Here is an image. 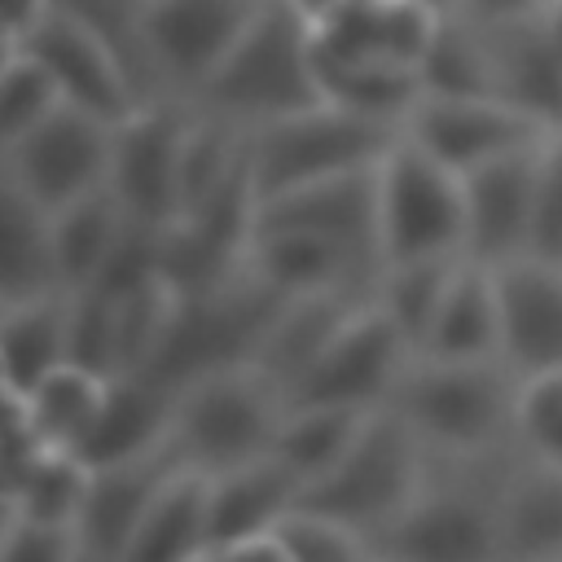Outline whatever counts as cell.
<instances>
[{
  "label": "cell",
  "mask_w": 562,
  "mask_h": 562,
  "mask_svg": "<svg viewBox=\"0 0 562 562\" xmlns=\"http://www.w3.org/2000/svg\"><path fill=\"white\" fill-rule=\"evenodd\" d=\"M391 404L435 457H496L518 448V378L505 360L413 356Z\"/></svg>",
  "instance_id": "6da1fadb"
},
{
  "label": "cell",
  "mask_w": 562,
  "mask_h": 562,
  "mask_svg": "<svg viewBox=\"0 0 562 562\" xmlns=\"http://www.w3.org/2000/svg\"><path fill=\"white\" fill-rule=\"evenodd\" d=\"M316 101L325 97L316 79L312 26L285 0H268L263 13L250 22V31L233 44V53L215 66V75L184 105L224 114L255 132Z\"/></svg>",
  "instance_id": "7a4b0ae2"
},
{
  "label": "cell",
  "mask_w": 562,
  "mask_h": 562,
  "mask_svg": "<svg viewBox=\"0 0 562 562\" xmlns=\"http://www.w3.org/2000/svg\"><path fill=\"white\" fill-rule=\"evenodd\" d=\"M518 448L496 457H435L422 496L378 536V558L470 562L501 558L496 496Z\"/></svg>",
  "instance_id": "3957f363"
},
{
  "label": "cell",
  "mask_w": 562,
  "mask_h": 562,
  "mask_svg": "<svg viewBox=\"0 0 562 562\" xmlns=\"http://www.w3.org/2000/svg\"><path fill=\"white\" fill-rule=\"evenodd\" d=\"M290 395L259 364L233 360L176 386V443L189 465L220 474L277 448Z\"/></svg>",
  "instance_id": "277c9868"
},
{
  "label": "cell",
  "mask_w": 562,
  "mask_h": 562,
  "mask_svg": "<svg viewBox=\"0 0 562 562\" xmlns=\"http://www.w3.org/2000/svg\"><path fill=\"white\" fill-rule=\"evenodd\" d=\"M430 465L435 452L426 448V439L408 426V417L395 404H382L364 422L347 457L325 479H316L299 501L360 527L378 549V536L422 496Z\"/></svg>",
  "instance_id": "5b68a950"
},
{
  "label": "cell",
  "mask_w": 562,
  "mask_h": 562,
  "mask_svg": "<svg viewBox=\"0 0 562 562\" xmlns=\"http://www.w3.org/2000/svg\"><path fill=\"white\" fill-rule=\"evenodd\" d=\"M400 127L364 119L347 105L316 101L307 110H294L285 119H272L250 132V189L255 206L263 198L290 193L299 184L334 180L347 171L378 167L382 154L395 145Z\"/></svg>",
  "instance_id": "8992f818"
},
{
  "label": "cell",
  "mask_w": 562,
  "mask_h": 562,
  "mask_svg": "<svg viewBox=\"0 0 562 562\" xmlns=\"http://www.w3.org/2000/svg\"><path fill=\"white\" fill-rule=\"evenodd\" d=\"M378 255L382 263L465 255V176L404 132L378 162Z\"/></svg>",
  "instance_id": "52a82bcc"
},
{
  "label": "cell",
  "mask_w": 562,
  "mask_h": 562,
  "mask_svg": "<svg viewBox=\"0 0 562 562\" xmlns=\"http://www.w3.org/2000/svg\"><path fill=\"white\" fill-rule=\"evenodd\" d=\"M268 0H140V61L154 97L193 101Z\"/></svg>",
  "instance_id": "ba28073f"
},
{
  "label": "cell",
  "mask_w": 562,
  "mask_h": 562,
  "mask_svg": "<svg viewBox=\"0 0 562 562\" xmlns=\"http://www.w3.org/2000/svg\"><path fill=\"white\" fill-rule=\"evenodd\" d=\"M110 149L114 123L66 101L44 123L0 145V176L44 211H57L110 184Z\"/></svg>",
  "instance_id": "9c48e42d"
},
{
  "label": "cell",
  "mask_w": 562,
  "mask_h": 562,
  "mask_svg": "<svg viewBox=\"0 0 562 562\" xmlns=\"http://www.w3.org/2000/svg\"><path fill=\"white\" fill-rule=\"evenodd\" d=\"M413 356V342L369 294L347 316V325L325 342V351L307 364V373L290 386V404L382 408L395 400Z\"/></svg>",
  "instance_id": "30bf717a"
},
{
  "label": "cell",
  "mask_w": 562,
  "mask_h": 562,
  "mask_svg": "<svg viewBox=\"0 0 562 562\" xmlns=\"http://www.w3.org/2000/svg\"><path fill=\"white\" fill-rule=\"evenodd\" d=\"M184 101L154 97L114 123L110 193L127 220L167 228L180 220V149H184Z\"/></svg>",
  "instance_id": "8fae6325"
},
{
  "label": "cell",
  "mask_w": 562,
  "mask_h": 562,
  "mask_svg": "<svg viewBox=\"0 0 562 562\" xmlns=\"http://www.w3.org/2000/svg\"><path fill=\"white\" fill-rule=\"evenodd\" d=\"M404 136L465 176L501 154L540 145L544 136H553V127H544L536 114H527L522 105H514L505 97L422 92L404 119Z\"/></svg>",
  "instance_id": "7c38bea8"
},
{
  "label": "cell",
  "mask_w": 562,
  "mask_h": 562,
  "mask_svg": "<svg viewBox=\"0 0 562 562\" xmlns=\"http://www.w3.org/2000/svg\"><path fill=\"white\" fill-rule=\"evenodd\" d=\"M18 48H31L35 57H44V66L57 75L66 101H75L110 123L127 119L136 105L149 101L136 66L123 57V48L105 31H97L92 22H83L79 13L61 9V4Z\"/></svg>",
  "instance_id": "4fadbf2b"
},
{
  "label": "cell",
  "mask_w": 562,
  "mask_h": 562,
  "mask_svg": "<svg viewBox=\"0 0 562 562\" xmlns=\"http://www.w3.org/2000/svg\"><path fill=\"white\" fill-rule=\"evenodd\" d=\"M312 26V48L321 61L382 66L422 75L435 35L443 26V4L435 0H360Z\"/></svg>",
  "instance_id": "5bb4252c"
},
{
  "label": "cell",
  "mask_w": 562,
  "mask_h": 562,
  "mask_svg": "<svg viewBox=\"0 0 562 562\" xmlns=\"http://www.w3.org/2000/svg\"><path fill=\"white\" fill-rule=\"evenodd\" d=\"M544 140L465 171V255L470 259L496 268L527 255Z\"/></svg>",
  "instance_id": "9a60e30c"
},
{
  "label": "cell",
  "mask_w": 562,
  "mask_h": 562,
  "mask_svg": "<svg viewBox=\"0 0 562 562\" xmlns=\"http://www.w3.org/2000/svg\"><path fill=\"white\" fill-rule=\"evenodd\" d=\"M501 294V360L509 373L536 378L562 369V263L518 255L496 263Z\"/></svg>",
  "instance_id": "2e32d148"
},
{
  "label": "cell",
  "mask_w": 562,
  "mask_h": 562,
  "mask_svg": "<svg viewBox=\"0 0 562 562\" xmlns=\"http://www.w3.org/2000/svg\"><path fill=\"white\" fill-rule=\"evenodd\" d=\"M246 263L259 285H268L277 299L321 290H373L382 272L378 255L303 228H255Z\"/></svg>",
  "instance_id": "e0dca14e"
},
{
  "label": "cell",
  "mask_w": 562,
  "mask_h": 562,
  "mask_svg": "<svg viewBox=\"0 0 562 562\" xmlns=\"http://www.w3.org/2000/svg\"><path fill=\"white\" fill-rule=\"evenodd\" d=\"M180 465H189V461H184L176 439L154 448V452H140V457L92 465L88 501L79 514L83 562H105V558L127 562V544L136 536V522L145 518V509H149L154 492L167 483V474Z\"/></svg>",
  "instance_id": "ac0fdd59"
},
{
  "label": "cell",
  "mask_w": 562,
  "mask_h": 562,
  "mask_svg": "<svg viewBox=\"0 0 562 562\" xmlns=\"http://www.w3.org/2000/svg\"><path fill=\"white\" fill-rule=\"evenodd\" d=\"M255 228H303L378 255V167L263 198L255 206Z\"/></svg>",
  "instance_id": "d6986e66"
},
{
  "label": "cell",
  "mask_w": 562,
  "mask_h": 562,
  "mask_svg": "<svg viewBox=\"0 0 562 562\" xmlns=\"http://www.w3.org/2000/svg\"><path fill=\"white\" fill-rule=\"evenodd\" d=\"M176 439V386L158 373H114L83 457L92 465L154 452Z\"/></svg>",
  "instance_id": "ffe728a7"
},
{
  "label": "cell",
  "mask_w": 562,
  "mask_h": 562,
  "mask_svg": "<svg viewBox=\"0 0 562 562\" xmlns=\"http://www.w3.org/2000/svg\"><path fill=\"white\" fill-rule=\"evenodd\" d=\"M373 290H321V294H294L281 299L268 329L255 342L250 364H259L277 386H290L307 373V364L325 351V342L347 325V316L369 299Z\"/></svg>",
  "instance_id": "44dd1931"
},
{
  "label": "cell",
  "mask_w": 562,
  "mask_h": 562,
  "mask_svg": "<svg viewBox=\"0 0 562 562\" xmlns=\"http://www.w3.org/2000/svg\"><path fill=\"white\" fill-rule=\"evenodd\" d=\"M303 483L285 470L277 452H263L255 461L228 465L211 474V549L206 558H220L228 544L272 531L290 505H299Z\"/></svg>",
  "instance_id": "7402d4cb"
},
{
  "label": "cell",
  "mask_w": 562,
  "mask_h": 562,
  "mask_svg": "<svg viewBox=\"0 0 562 562\" xmlns=\"http://www.w3.org/2000/svg\"><path fill=\"white\" fill-rule=\"evenodd\" d=\"M496 527L501 558L562 562V465L518 448L496 496Z\"/></svg>",
  "instance_id": "603a6c76"
},
{
  "label": "cell",
  "mask_w": 562,
  "mask_h": 562,
  "mask_svg": "<svg viewBox=\"0 0 562 562\" xmlns=\"http://www.w3.org/2000/svg\"><path fill=\"white\" fill-rule=\"evenodd\" d=\"M417 356L435 360H501V294L496 268L479 259H461L448 294L417 347Z\"/></svg>",
  "instance_id": "cb8c5ba5"
},
{
  "label": "cell",
  "mask_w": 562,
  "mask_h": 562,
  "mask_svg": "<svg viewBox=\"0 0 562 562\" xmlns=\"http://www.w3.org/2000/svg\"><path fill=\"white\" fill-rule=\"evenodd\" d=\"M70 360V290H44L0 303V382L26 395Z\"/></svg>",
  "instance_id": "d4e9b609"
},
{
  "label": "cell",
  "mask_w": 562,
  "mask_h": 562,
  "mask_svg": "<svg viewBox=\"0 0 562 562\" xmlns=\"http://www.w3.org/2000/svg\"><path fill=\"white\" fill-rule=\"evenodd\" d=\"M211 549V474L198 465H180L154 492L136 536L127 544V562H189Z\"/></svg>",
  "instance_id": "484cf974"
},
{
  "label": "cell",
  "mask_w": 562,
  "mask_h": 562,
  "mask_svg": "<svg viewBox=\"0 0 562 562\" xmlns=\"http://www.w3.org/2000/svg\"><path fill=\"white\" fill-rule=\"evenodd\" d=\"M48 224H53V259H57L61 290L101 285L110 259L119 255V246L132 228V220L119 206V198L110 193V184L48 211Z\"/></svg>",
  "instance_id": "4316f807"
},
{
  "label": "cell",
  "mask_w": 562,
  "mask_h": 562,
  "mask_svg": "<svg viewBox=\"0 0 562 562\" xmlns=\"http://www.w3.org/2000/svg\"><path fill=\"white\" fill-rule=\"evenodd\" d=\"M378 408H347V404H290L281 435H277V457L285 461V470L303 483V492L325 479L347 448L356 443V435L364 430V422Z\"/></svg>",
  "instance_id": "83f0119b"
},
{
  "label": "cell",
  "mask_w": 562,
  "mask_h": 562,
  "mask_svg": "<svg viewBox=\"0 0 562 562\" xmlns=\"http://www.w3.org/2000/svg\"><path fill=\"white\" fill-rule=\"evenodd\" d=\"M4 224H0V303L31 299L44 290H61L57 259H53V224L40 202L4 184L0 193Z\"/></svg>",
  "instance_id": "f1b7e54d"
},
{
  "label": "cell",
  "mask_w": 562,
  "mask_h": 562,
  "mask_svg": "<svg viewBox=\"0 0 562 562\" xmlns=\"http://www.w3.org/2000/svg\"><path fill=\"white\" fill-rule=\"evenodd\" d=\"M110 378L114 373H101V369H88L79 360H66L57 364L48 378H40L22 400L31 408V422L35 430L53 443V448H83V439L92 435L97 417H101V404L110 395ZM18 395V391H9Z\"/></svg>",
  "instance_id": "f546056e"
},
{
  "label": "cell",
  "mask_w": 562,
  "mask_h": 562,
  "mask_svg": "<svg viewBox=\"0 0 562 562\" xmlns=\"http://www.w3.org/2000/svg\"><path fill=\"white\" fill-rule=\"evenodd\" d=\"M465 255L457 259H404V263H382L378 281H373V303L400 325V334L413 342V351L422 347L443 294H448V281L457 272Z\"/></svg>",
  "instance_id": "4dcf8cb0"
},
{
  "label": "cell",
  "mask_w": 562,
  "mask_h": 562,
  "mask_svg": "<svg viewBox=\"0 0 562 562\" xmlns=\"http://www.w3.org/2000/svg\"><path fill=\"white\" fill-rule=\"evenodd\" d=\"M88 483H92V461L83 452H75V448H48L26 470V479L18 487H0V496H9L26 518L61 522V527H75L79 531Z\"/></svg>",
  "instance_id": "1f68e13d"
},
{
  "label": "cell",
  "mask_w": 562,
  "mask_h": 562,
  "mask_svg": "<svg viewBox=\"0 0 562 562\" xmlns=\"http://www.w3.org/2000/svg\"><path fill=\"white\" fill-rule=\"evenodd\" d=\"M57 105H66V92L57 75L35 57L31 48H4L0 61V145L44 123Z\"/></svg>",
  "instance_id": "d6a6232c"
},
{
  "label": "cell",
  "mask_w": 562,
  "mask_h": 562,
  "mask_svg": "<svg viewBox=\"0 0 562 562\" xmlns=\"http://www.w3.org/2000/svg\"><path fill=\"white\" fill-rule=\"evenodd\" d=\"M277 536H281L290 562H360V558H378L373 540L360 527H351L338 514L316 509L307 501H299V505H290L281 514Z\"/></svg>",
  "instance_id": "836d02e7"
},
{
  "label": "cell",
  "mask_w": 562,
  "mask_h": 562,
  "mask_svg": "<svg viewBox=\"0 0 562 562\" xmlns=\"http://www.w3.org/2000/svg\"><path fill=\"white\" fill-rule=\"evenodd\" d=\"M514 439L527 457L562 465V369H549V373L518 382Z\"/></svg>",
  "instance_id": "e575fe53"
},
{
  "label": "cell",
  "mask_w": 562,
  "mask_h": 562,
  "mask_svg": "<svg viewBox=\"0 0 562 562\" xmlns=\"http://www.w3.org/2000/svg\"><path fill=\"white\" fill-rule=\"evenodd\" d=\"M0 562H83V544L75 527L26 518L0 496Z\"/></svg>",
  "instance_id": "d590c367"
},
{
  "label": "cell",
  "mask_w": 562,
  "mask_h": 562,
  "mask_svg": "<svg viewBox=\"0 0 562 562\" xmlns=\"http://www.w3.org/2000/svg\"><path fill=\"white\" fill-rule=\"evenodd\" d=\"M527 255L562 263V132H553L540 149L536 206H531V241Z\"/></svg>",
  "instance_id": "8d00e7d4"
},
{
  "label": "cell",
  "mask_w": 562,
  "mask_h": 562,
  "mask_svg": "<svg viewBox=\"0 0 562 562\" xmlns=\"http://www.w3.org/2000/svg\"><path fill=\"white\" fill-rule=\"evenodd\" d=\"M57 0H4V48L26 44L48 18H53Z\"/></svg>",
  "instance_id": "74e56055"
},
{
  "label": "cell",
  "mask_w": 562,
  "mask_h": 562,
  "mask_svg": "<svg viewBox=\"0 0 562 562\" xmlns=\"http://www.w3.org/2000/svg\"><path fill=\"white\" fill-rule=\"evenodd\" d=\"M303 22H321V18H329V13H338V9H347V4H360V0H285Z\"/></svg>",
  "instance_id": "f35d334b"
},
{
  "label": "cell",
  "mask_w": 562,
  "mask_h": 562,
  "mask_svg": "<svg viewBox=\"0 0 562 562\" xmlns=\"http://www.w3.org/2000/svg\"><path fill=\"white\" fill-rule=\"evenodd\" d=\"M435 4H443V9H448V4H452V0H435Z\"/></svg>",
  "instance_id": "ab89813d"
}]
</instances>
